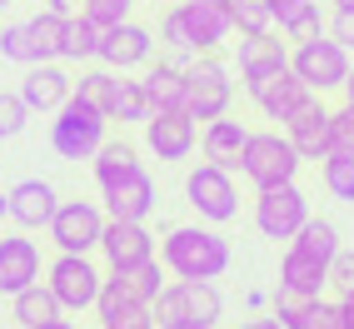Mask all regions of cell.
<instances>
[{
  "mask_svg": "<svg viewBox=\"0 0 354 329\" xmlns=\"http://www.w3.org/2000/svg\"><path fill=\"white\" fill-rule=\"evenodd\" d=\"M240 329H285V319H279V314H254V319H245Z\"/></svg>",
  "mask_w": 354,
  "mask_h": 329,
  "instance_id": "43",
  "label": "cell"
},
{
  "mask_svg": "<svg viewBox=\"0 0 354 329\" xmlns=\"http://www.w3.org/2000/svg\"><path fill=\"white\" fill-rule=\"evenodd\" d=\"M265 6L274 10V26H285V20H295L304 6H310V0H265Z\"/></svg>",
  "mask_w": 354,
  "mask_h": 329,
  "instance_id": "42",
  "label": "cell"
},
{
  "mask_svg": "<svg viewBox=\"0 0 354 329\" xmlns=\"http://www.w3.org/2000/svg\"><path fill=\"white\" fill-rule=\"evenodd\" d=\"M0 220H10V190L0 195Z\"/></svg>",
  "mask_w": 354,
  "mask_h": 329,
  "instance_id": "49",
  "label": "cell"
},
{
  "mask_svg": "<svg viewBox=\"0 0 354 329\" xmlns=\"http://www.w3.org/2000/svg\"><path fill=\"white\" fill-rule=\"evenodd\" d=\"M230 240L225 234H215L205 220L200 225H180L165 234V245H160V265L170 270L175 279H220L230 270Z\"/></svg>",
  "mask_w": 354,
  "mask_h": 329,
  "instance_id": "2",
  "label": "cell"
},
{
  "mask_svg": "<svg viewBox=\"0 0 354 329\" xmlns=\"http://www.w3.org/2000/svg\"><path fill=\"white\" fill-rule=\"evenodd\" d=\"M155 115L150 95H145V80H115V105H110V120L120 125H145Z\"/></svg>",
  "mask_w": 354,
  "mask_h": 329,
  "instance_id": "30",
  "label": "cell"
},
{
  "mask_svg": "<svg viewBox=\"0 0 354 329\" xmlns=\"http://www.w3.org/2000/svg\"><path fill=\"white\" fill-rule=\"evenodd\" d=\"M100 254L110 270H140L145 260H155V234L145 229V220H105Z\"/></svg>",
  "mask_w": 354,
  "mask_h": 329,
  "instance_id": "13",
  "label": "cell"
},
{
  "mask_svg": "<svg viewBox=\"0 0 354 329\" xmlns=\"http://www.w3.org/2000/svg\"><path fill=\"white\" fill-rule=\"evenodd\" d=\"M324 190L329 200L354 205V155H324Z\"/></svg>",
  "mask_w": 354,
  "mask_h": 329,
  "instance_id": "33",
  "label": "cell"
},
{
  "mask_svg": "<svg viewBox=\"0 0 354 329\" xmlns=\"http://www.w3.org/2000/svg\"><path fill=\"white\" fill-rule=\"evenodd\" d=\"M26 35L35 45V65L40 60H60V50H65V15H55V10L30 15L26 20Z\"/></svg>",
  "mask_w": 354,
  "mask_h": 329,
  "instance_id": "28",
  "label": "cell"
},
{
  "mask_svg": "<svg viewBox=\"0 0 354 329\" xmlns=\"http://www.w3.org/2000/svg\"><path fill=\"white\" fill-rule=\"evenodd\" d=\"M100 329H155V314H145V319H130V324H100Z\"/></svg>",
  "mask_w": 354,
  "mask_h": 329,
  "instance_id": "46",
  "label": "cell"
},
{
  "mask_svg": "<svg viewBox=\"0 0 354 329\" xmlns=\"http://www.w3.org/2000/svg\"><path fill=\"white\" fill-rule=\"evenodd\" d=\"M185 200H190V209L205 225H230L240 215V190H234L230 170L225 164H209V160L185 175Z\"/></svg>",
  "mask_w": 354,
  "mask_h": 329,
  "instance_id": "7",
  "label": "cell"
},
{
  "mask_svg": "<svg viewBox=\"0 0 354 329\" xmlns=\"http://www.w3.org/2000/svg\"><path fill=\"white\" fill-rule=\"evenodd\" d=\"M220 6H234V0H220Z\"/></svg>",
  "mask_w": 354,
  "mask_h": 329,
  "instance_id": "51",
  "label": "cell"
},
{
  "mask_svg": "<svg viewBox=\"0 0 354 329\" xmlns=\"http://www.w3.org/2000/svg\"><path fill=\"white\" fill-rule=\"evenodd\" d=\"M230 15H234V30H240V35H265V30H274V10L265 6V0H234Z\"/></svg>",
  "mask_w": 354,
  "mask_h": 329,
  "instance_id": "34",
  "label": "cell"
},
{
  "mask_svg": "<svg viewBox=\"0 0 354 329\" xmlns=\"http://www.w3.org/2000/svg\"><path fill=\"white\" fill-rule=\"evenodd\" d=\"M0 6H6V0H0Z\"/></svg>",
  "mask_w": 354,
  "mask_h": 329,
  "instance_id": "52",
  "label": "cell"
},
{
  "mask_svg": "<svg viewBox=\"0 0 354 329\" xmlns=\"http://www.w3.org/2000/svg\"><path fill=\"white\" fill-rule=\"evenodd\" d=\"M75 80L60 70V60H40V65H26V80H20V100L30 105V115H45V110H60L70 100Z\"/></svg>",
  "mask_w": 354,
  "mask_h": 329,
  "instance_id": "16",
  "label": "cell"
},
{
  "mask_svg": "<svg viewBox=\"0 0 354 329\" xmlns=\"http://www.w3.org/2000/svg\"><path fill=\"white\" fill-rule=\"evenodd\" d=\"M285 135H290V145L299 150V160H324L329 155V110L319 95H310L290 120H285Z\"/></svg>",
  "mask_w": 354,
  "mask_h": 329,
  "instance_id": "17",
  "label": "cell"
},
{
  "mask_svg": "<svg viewBox=\"0 0 354 329\" xmlns=\"http://www.w3.org/2000/svg\"><path fill=\"white\" fill-rule=\"evenodd\" d=\"M35 329H75V324H70L65 314H55V319H45V324H35Z\"/></svg>",
  "mask_w": 354,
  "mask_h": 329,
  "instance_id": "47",
  "label": "cell"
},
{
  "mask_svg": "<svg viewBox=\"0 0 354 329\" xmlns=\"http://www.w3.org/2000/svg\"><path fill=\"white\" fill-rule=\"evenodd\" d=\"M339 329H354V294H339Z\"/></svg>",
  "mask_w": 354,
  "mask_h": 329,
  "instance_id": "45",
  "label": "cell"
},
{
  "mask_svg": "<svg viewBox=\"0 0 354 329\" xmlns=\"http://www.w3.org/2000/svg\"><path fill=\"white\" fill-rule=\"evenodd\" d=\"M140 164V155H135V145L130 140H105V145L90 155V170H95V185L105 190V185H115L120 175H130Z\"/></svg>",
  "mask_w": 354,
  "mask_h": 329,
  "instance_id": "27",
  "label": "cell"
},
{
  "mask_svg": "<svg viewBox=\"0 0 354 329\" xmlns=\"http://www.w3.org/2000/svg\"><path fill=\"white\" fill-rule=\"evenodd\" d=\"M40 279V250L26 234H0V294H20Z\"/></svg>",
  "mask_w": 354,
  "mask_h": 329,
  "instance_id": "18",
  "label": "cell"
},
{
  "mask_svg": "<svg viewBox=\"0 0 354 329\" xmlns=\"http://www.w3.org/2000/svg\"><path fill=\"white\" fill-rule=\"evenodd\" d=\"M150 55H155V30H150V26H135V20H120V26H105L95 60L125 75V70L150 65Z\"/></svg>",
  "mask_w": 354,
  "mask_h": 329,
  "instance_id": "14",
  "label": "cell"
},
{
  "mask_svg": "<svg viewBox=\"0 0 354 329\" xmlns=\"http://www.w3.org/2000/svg\"><path fill=\"white\" fill-rule=\"evenodd\" d=\"M185 70H190V65H175V60L150 65V75H145V95H150L155 110H185V100H190Z\"/></svg>",
  "mask_w": 354,
  "mask_h": 329,
  "instance_id": "24",
  "label": "cell"
},
{
  "mask_svg": "<svg viewBox=\"0 0 354 329\" xmlns=\"http://www.w3.org/2000/svg\"><path fill=\"white\" fill-rule=\"evenodd\" d=\"M45 285L55 290V299H60V310H65V314H80V310H95L105 274L95 270V260H90V254H65V250H60Z\"/></svg>",
  "mask_w": 354,
  "mask_h": 329,
  "instance_id": "9",
  "label": "cell"
},
{
  "mask_svg": "<svg viewBox=\"0 0 354 329\" xmlns=\"http://www.w3.org/2000/svg\"><path fill=\"white\" fill-rule=\"evenodd\" d=\"M279 35L285 40H295V45H304V40H315V35H324V15H319V0H310L295 20H285L279 26Z\"/></svg>",
  "mask_w": 354,
  "mask_h": 329,
  "instance_id": "36",
  "label": "cell"
},
{
  "mask_svg": "<svg viewBox=\"0 0 354 329\" xmlns=\"http://www.w3.org/2000/svg\"><path fill=\"white\" fill-rule=\"evenodd\" d=\"M100 35H105V26H95L85 10L80 15H70L65 20V50H60V60H95L100 55Z\"/></svg>",
  "mask_w": 354,
  "mask_h": 329,
  "instance_id": "29",
  "label": "cell"
},
{
  "mask_svg": "<svg viewBox=\"0 0 354 329\" xmlns=\"http://www.w3.org/2000/svg\"><path fill=\"white\" fill-rule=\"evenodd\" d=\"M45 10H55V15H65V20H70V15H80V10H85V0H50Z\"/></svg>",
  "mask_w": 354,
  "mask_h": 329,
  "instance_id": "44",
  "label": "cell"
},
{
  "mask_svg": "<svg viewBox=\"0 0 354 329\" xmlns=\"http://www.w3.org/2000/svg\"><path fill=\"white\" fill-rule=\"evenodd\" d=\"M155 329H215L225 314V294L215 290V279H170L150 299Z\"/></svg>",
  "mask_w": 354,
  "mask_h": 329,
  "instance_id": "3",
  "label": "cell"
},
{
  "mask_svg": "<svg viewBox=\"0 0 354 329\" xmlns=\"http://www.w3.org/2000/svg\"><path fill=\"white\" fill-rule=\"evenodd\" d=\"M55 205H60V195H55L50 180H20L10 190V220L20 229H50Z\"/></svg>",
  "mask_w": 354,
  "mask_h": 329,
  "instance_id": "20",
  "label": "cell"
},
{
  "mask_svg": "<svg viewBox=\"0 0 354 329\" xmlns=\"http://www.w3.org/2000/svg\"><path fill=\"white\" fill-rule=\"evenodd\" d=\"M115 80H120V70H110V65H100V70H85V75L75 80V95L85 100V105H95L105 120H110V105H115Z\"/></svg>",
  "mask_w": 354,
  "mask_h": 329,
  "instance_id": "31",
  "label": "cell"
},
{
  "mask_svg": "<svg viewBox=\"0 0 354 329\" xmlns=\"http://www.w3.org/2000/svg\"><path fill=\"white\" fill-rule=\"evenodd\" d=\"M185 85H190V120H220L234 100V80H230V65L215 60V55H195L190 70H185Z\"/></svg>",
  "mask_w": 354,
  "mask_h": 329,
  "instance_id": "8",
  "label": "cell"
},
{
  "mask_svg": "<svg viewBox=\"0 0 354 329\" xmlns=\"http://www.w3.org/2000/svg\"><path fill=\"white\" fill-rule=\"evenodd\" d=\"M274 65H290V45L274 40V30L240 35V75H250V70H274Z\"/></svg>",
  "mask_w": 354,
  "mask_h": 329,
  "instance_id": "26",
  "label": "cell"
},
{
  "mask_svg": "<svg viewBox=\"0 0 354 329\" xmlns=\"http://www.w3.org/2000/svg\"><path fill=\"white\" fill-rule=\"evenodd\" d=\"M135 0H85V15L95 20V26H120V20H130Z\"/></svg>",
  "mask_w": 354,
  "mask_h": 329,
  "instance_id": "39",
  "label": "cell"
},
{
  "mask_svg": "<svg viewBox=\"0 0 354 329\" xmlns=\"http://www.w3.org/2000/svg\"><path fill=\"white\" fill-rule=\"evenodd\" d=\"M105 220H150V209L160 205L155 200V180L145 164H135L130 175H120L115 185H105Z\"/></svg>",
  "mask_w": 354,
  "mask_h": 329,
  "instance_id": "15",
  "label": "cell"
},
{
  "mask_svg": "<svg viewBox=\"0 0 354 329\" xmlns=\"http://www.w3.org/2000/svg\"><path fill=\"white\" fill-rule=\"evenodd\" d=\"M304 220H310V200H304V190L295 180L270 185V190L254 195V229L265 234V240H295Z\"/></svg>",
  "mask_w": 354,
  "mask_h": 329,
  "instance_id": "10",
  "label": "cell"
},
{
  "mask_svg": "<svg viewBox=\"0 0 354 329\" xmlns=\"http://www.w3.org/2000/svg\"><path fill=\"white\" fill-rule=\"evenodd\" d=\"M335 294H354V250L339 245V254L329 260V279H324Z\"/></svg>",
  "mask_w": 354,
  "mask_h": 329,
  "instance_id": "40",
  "label": "cell"
},
{
  "mask_svg": "<svg viewBox=\"0 0 354 329\" xmlns=\"http://www.w3.org/2000/svg\"><path fill=\"white\" fill-rule=\"evenodd\" d=\"M10 314H15V324L20 329H35V324H45V319H55V314H65L60 310V299H55V290L50 285H26L20 294H10Z\"/></svg>",
  "mask_w": 354,
  "mask_h": 329,
  "instance_id": "25",
  "label": "cell"
},
{
  "mask_svg": "<svg viewBox=\"0 0 354 329\" xmlns=\"http://www.w3.org/2000/svg\"><path fill=\"white\" fill-rule=\"evenodd\" d=\"M354 50L349 45H339L335 35H315V40H304V45H295L290 50V70L315 90V95H324V90H344V75H349V60Z\"/></svg>",
  "mask_w": 354,
  "mask_h": 329,
  "instance_id": "6",
  "label": "cell"
},
{
  "mask_svg": "<svg viewBox=\"0 0 354 329\" xmlns=\"http://www.w3.org/2000/svg\"><path fill=\"white\" fill-rule=\"evenodd\" d=\"M335 10H354V0H335Z\"/></svg>",
  "mask_w": 354,
  "mask_h": 329,
  "instance_id": "50",
  "label": "cell"
},
{
  "mask_svg": "<svg viewBox=\"0 0 354 329\" xmlns=\"http://www.w3.org/2000/svg\"><path fill=\"white\" fill-rule=\"evenodd\" d=\"M329 279V265L319 254H310L304 245L290 240V250L279 254V290H295V294H319Z\"/></svg>",
  "mask_w": 354,
  "mask_h": 329,
  "instance_id": "21",
  "label": "cell"
},
{
  "mask_svg": "<svg viewBox=\"0 0 354 329\" xmlns=\"http://www.w3.org/2000/svg\"><path fill=\"white\" fill-rule=\"evenodd\" d=\"M344 100L354 105V65H349V75H344Z\"/></svg>",
  "mask_w": 354,
  "mask_h": 329,
  "instance_id": "48",
  "label": "cell"
},
{
  "mask_svg": "<svg viewBox=\"0 0 354 329\" xmlns=\"http://www.w3.org/2000/svg\"><path fill=\"white\" fill-rule=\"evenodd\" d=\"M329 155H354V105L329 110Z\"/></svg>",
  "mask_w": 354,
  "mask_h": 329,
  "instance_id": "35",
  "label": "cell"
},
{
  "mask_svg": "<svg viewBox=\"0 0 354 329\" xmlns=\"http://www.w3.org/2000/svg\"><path fill=\"white\" fill-rule=\"evenodd\" d=\"M329 35L354 50V10H335V15H329Z\"/></svg>",
  "mask_w": 354,
  "mask_h": 329,
  "instance_id": "41",
  "label": "cell"
},
{
  "mask_svg": "<svg viewBox=\"0 0 354 329\" xmlns=\"http://www.w3.org/2000/svg\"><path fill=\"white\" fill-rule=\"evenodd\" d=\"M100 234H105V209L95 200H60L55 215H50V240L65 254H90L100 250Z\"/></svg>",
  "mask_w": 354,
  "mask_h": 329,
  "instance_id": "11",
  "label": "cell"
},
{
  "mask_svg": "<svg viewBox=\"0 0 354 329\" xmlns=\"http://www.w3.org/2000/svg\"><path fill=\"white\" fill-rule=\"evenodd\" d=\"M105 115L95 105H85L75 90H70V100L55 110V120H50V150L60 160H90L100 145H105Z\"/></svg>",
  "mask_w": 354,
  "mask_h": 329,
  "instance_id": "4",
  "label": "cell"
},
{
  "mask_svg": "<svg viewBox=\"0 0 354 329\" xmlns=\"http://www.w3.org/2000/svg\"><path fill=\"white\" fill-rule=\"evenodd\" d=\"M26 120H30V105L20 100V90H0V135H20L26 130Z\"/></svg>",
  "mask_w": 354,
  "mask_h": 329,
  "instance_id": "38",
  "label": "cell"
},
{
  "mask_svg": "<svg viewBox=\"0 0 354 329\" xmlns=\"http://www.w3.org/2000/svg\"><path fill=\"white\" fill-rule=\"evenodd\" d=\"M245 140H250V130H245L240 120H230V115H220V120H205L200 150H205V160H209V164H225V170H240Z\"/></svg>",
  "mask_w": 354,
  "mask_h": 329,
  "instance_id": "22",
  "label": "cell"
},
{
  "mask_svg": "<svg viewBox=\"0 0 354 329\" xmlns=\"http://www.w3.org/2000/svg\"><path fill=\"white\" fill-rule=\"evenodd\" d=\"M0 140H6V135H0Z\"/></svg>",
  "mask_w": 354,
  "mask_h": 329,
  "instance_id": "53",
  "label": "cell"
},
{
  "mask_svg": "<svg viewBox=\"0 0 354 329\" xmlns=\"http://www.w3.org/2000/svg\"><path fill=\"white\" fill-rule=\"evenodd\" d=\"M230 35H234V15L220 0H180L160 15V40L170 50H190V55L220 50Z\"/></svg>",
  "mask_w": 354,
  "mask_h": 329,
  "instance_id": "1",
  "label": "cell"
},
{
  "mask_svg": "<svg viewBox=\"0 0 354 329\" xmlns=\"http://www.w3.org/2000/svg\"><path fill=\"white\" fill-rule=\"evenodd\" d=\"M274 314L285 319V329H339V304H329L319 294L274 290Z\"/></svg>",
  "mask_w": 354,
  "mask_h": 329,
  "instance_id": "19",
  "label": "cell"
},
{
  "mask_svg": "<svg viewBox=\"0 0 354 329\" xmlns=\"http://www.w3.org/2000/svg\"><path fill=\"white\" fill-rule=\"evenodd\" d=\"M0 60H15V65H35V45H30L26 26H0Z\"/></svg>",
  "mask_w": 354,
  "mask_h": 329,
  "instance_id": "37",
  "label": "cell"
},
{
  "mask_svg": "<svg viewBox=\"0 0 354 329\" xmlns=\"http://www.w3.org/2000/svg\"><path fill=\"white\" fill-rule=\"evenodd\" d=\"M295 245H304L310 254H319V260L329 265V260H335V254H339V229H335V220H315V215H310V220L299 225Z\"/></svg>",
  "mask_w": 354,
  "mask_h": 329,
  "instance_id": "32",
  "label": "cell"
},
{
  "mask_svg": "<svg viewBox=\"0 0 354 329\" xmlns=\"http://www.w3.org/2000/svg\"><path fill=\"white\" fill-rule=\"evenodd\" d=\"M145 145L160 164H175V160H190V150L200 145V130L190 120V110H155L145 120Z\"/></svg>",
  "mask_w": 354,
  "mask_h": 329,
  "instance_id": "12",
  "label": "cell"
},
{
  "mask_svg": "<svg viewBox=\"0 0 354 329\" xmlns=\"http://www.w3.org/2000/svg\"><path fill=\"white\" fill-rule=\"evenodd\" d=\"M240 175L254 185V190L290 185L299 175V150L290 145V135H279V130H250L245 155H240Z\"/></svg>",
  "mask_w": 354,
  "mask_h": 329,
  "instance_id": "5",
  "label": "cell"
},
{
  "mask_svg": "<svg viewBox=\"0 0 354 329\" xmlns=\"http://www.w3.org/2000/svg\"><path fill=\"white\" fill-rule=\"evenodd\" d=\"M310 95H315V90H310V85H304L295 70L285 65V70H279V75H274L265 90H259V100H254V105L265 110V120H279V125H285L290 115H295L304 100H310Z\"/></svg>",
  "mask_w": 354,
  "mask_h": 329,
  "instance_id": "23",
  "label": "cell"
}]
</instances>
